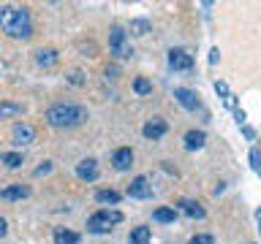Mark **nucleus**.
Returning a JSON list of instances; mask_svg holds the SVG:
<instances>
[{
  "label": "nucleus",
  "mask_w": 261,
  "mask_h": 244,
  "mask_svg": "<svg viewBox=\"0 0 261 244\" xmlns=\"http://www.w3.org/2000/svg\"><path fill=\"white\" fill-rule=\"evenodd\" d=\"M0 27L11 38H30L33 36V22L28 8H14V6H0Z\"/></svg>",
  "instance_id": "f257e3e1"
},
{
  "label": "nucleus",
  "mask_w": 261,
  "mask_h": 244,
  "mask_svg": "<svg viewBox=\"0 0 261 244\" xmlns=\"http://www.w3.org/2000/svg\"><path fill=\"white\" fill-rule=\"evenodd\" d=\"M44 119L52 128H76L87 119V109L79 103H55L46 109Z\"/></svg>",
  "instance_id": "f03ea898"
},
{
  "label": "nucleus",
  "mask_w": 261,
  "mask_h": 244,
  "mask_svg": "<svg viewBox=\"0 0 261 244\" xmlns=\"http://www.w3.org/2000/svg\"><path fill=\"white\" fill-rule=\"evenodd\" d=\"M117 223H122V211L101 209V211H95V215L87 220V231L90 233H109L112 225H117Z\"/></svg>",
  "instance_id": "7ed1b4c3"
},
{
  "label": "nucleus",
  "mask_w": 261,
  "mask_h": 244,
  "mask_svg": "<svg viewBox=\"0 0 261 244\" xmlns=\"http://www.w3.org/2000/svg\"><path fill=\"white\" fill-rule=\"evenodd\" d=\"M166 130H169L166 119H161V117H152L150 122H144L142 133H144V138H150V141H158V138H163V136H166Z\"/></svg>",
  "instance_id": "20e7f679"
},
{
  "label": "nucleus",
  "mask_w": 261,
  "mask_h": 244,
  "mask_svg": "<svg viewBox=\"0 0 261 244\" xmlns=\"http://www.w3.org/2000/svg\"><path fill=\"white\" fill-rule=\"evenodd\" d=\"M169 65L174 71H191L193 68V57L185 52V49H171L169 52Z\"/></svg>",
  "instance_id": "39448f33"
},
{
  "label": "nucleus",
  "mask_w": 261,
  "mask_h": 244,
  "mask_svg": "<svg viewBox=\"0 0 261 244\" xmlns=\"http://www.w3.org/2000/svg\"><path fill=\"white\" fill-rule=\"evenodd\" d=\"M152 195V185L147 182V176H136L134 182L128 185V198H150Z\"/></svg>",
  "instance_id": "423d86ee"
},
{
  "label": "nucleus",
  "mask_w": 261,
  "mask_h": 244,
  "mask_svg": "<svg viewBox=\"0 0 261 244\" xmlns=\"http://www.w3.org/2000/svg\"><path fill=\"white\" fill-rule=\"evenodd\" d=\"M174 98H177V103L182 106V109H188V111H196V109H199V95H196L193 89L174 87Z\"/></svg>",
  "instance_id": "0eeeda50"
},
{
  "label": "nucleus",
  "mask_w": 261,
  "mask_h": 244,
  "mask_svg": "<svg viewBox=\"0 0 261 244\" xmlns=\"http://www.w3.org/2000/svg\"><path fill=\"white\" fill-rule=\"evenodd\" d=\"M11 138H14V144H16V146H24V144H30L33 138H36V128L28 125V122H19V125H14Z\"/></svg>",
  "instance_id": "6e6552de"
},
{
  "label": "nucleus",
  "mask_w": 261,
  "mask_h": 244,
  "mask_svg": "<svg viewBox=\"0 0 261 244\" xmlns=\"http://www.w3.org/2000/svg\"><path fill=\"white\" fill-rule=\"evenodd\" d=\"M30 195V187L28 185H8L0 190V198L3 201H22V198H28Z\"/></svg>",
  "instance_id": "1a4fd4ad"
},
{
  "label": "nucleus",
  "mask_w": 261,
  "mask_h": 244,
  "mask_svg": "<svg viewBox=\"0 0 261 244\" xmlns=\"http://www.w3.org/2000/svg\"><path fill=\"white\" fill-rule=\"evenodd\" d=\"M112 163H114V168H117V171H128L130 166H134V152H130V146H120V149L114 152Z\"/></svg>",
  "instance_id": "9d476101"
},
{
  "label": "nucleus",
  "mask_w": 261,
  "mask_h": 244,
  "mask_svg": "<svg viewBox=\"0 0 261 244\" xmlns=\"http://www.w3.org/2000/svg\"><path fill=\"white\" fill-rule=\"evenodd\" d=\"M76 176H79V179H87V182H93V179H98V163H95L93 158L82 160L79 166H76Z\"/></svg>",
  "instance_id": "9b49d317"
},
{
  "label": "nucleus",
  "mask_w": 261,
  "mask_h": 244,
  "mask_svg": "<svg viewBox=\"0 0 261 244\" xmlns=\"http://www.w3.org/2000/svg\"><path fill=\"white\" fill-rule=\"evenodd\" d=\"M204 141H207V136H204V130H188L185 133V149H201Z\"/></svg>",
  "instance_id": "f8f14e48"
},
{
  "label": "nucleus",
  "mask_w": 261,
  "mask_h": 244,
  "mask_svg": "<svg viewBox=\"0 0 261 244\" xmlns=\"http://www.w3.org/2000/svg\"><path fill=\"white\" fill-rule=\"evenodd\" d=\"M150 239H152L150 228H147V225H136L134 231H130V236H128V244H150Z\"/></svg>",
  "instance_id": "ddd939ff"
},
{
  "label": "nucleus",
  "mask_w": 261,
  "mask_h": 244,
  "mask_svg": "<svg viewBox=\"0 0 261 244\" xmlns=\"http://www.w3.org/2000/svg\"><path fill=\"white\" fill-rule=\"evenodd\" d=\"M36 63L41 65V68H52V65H57V52L55 49H38L36 52Z\"/></svg>",
  "instance_id": "4468645a"
},
{
  "label": "nucleus",
  "mask_w": 261,
  "mask_h": 244,
  "mask_svg": "<svg viewBox=\"0 0 261 244\" xmlns=\"http://www.w3.org/2000/svg\"><path fill=\"white\" fill-rule=\"evenodd\" d=\"M177 206L182 209L188 217H196V220H201V217H204V209H201V203H196V201H191V198H182V201L177 203Z\"/></svg>",
  "instance_id": "2eb2a0df"
},
{
  "label": "nucleus",
  "mask_w": 261,
  "mask_h": 244,
  "mask_svg": "<svg viewBox=\"0 0 261 244\" xmlns=\"http://www.w3.org/2000/svg\"><path fill=\"white\" fill-rule=\"evenodd\" d=\"M22 111H24L22 103H14V101H3V103H0V119H6V117H19Z\"/></svg>",
  "instance_id": "dca6fc26"
},
{
  "label": "nucleus",
  "mask_w": 261,
  "mask_h": 244,
  "mask_svg": "<svg viewBox=\"0 0 261 244\" xmlns=\"http://www.w3.org/2000/svg\"><path fill=\"white\" fill-rule=\"evenodd\" d=\"M128 30H130V36H147V33H152V22L150 19H130Z\"/></svg>",
  "instance_id": "f3484780"
},
{
  "label": "nucleus",
  "mask_w": 261,
  "mask_h": 244,
  "mask_svg": "<svg viewBox=\"0 0 261 244\" xmlns=\"http://www.w3.org/2000/svg\"><path fill=\"white\" fill-rule=\"evenodd\" d=\"M55 244H79V233L65 231V228H55Z\"/></svg>",
  "instance_id": "a211bd4d"
},
{
  "label": "nucleus",
  "mask_w": 261,
  "mask_h": 244,
  "mask_svg": "<svg viewBox=\"0 0 261 244\" xmlns=\"http://www.w3.org/2000/svg\"><path fill=\"white\" fill-rule=\"evenodd\" d=\"M152 220H158V223H174V220H177V209L161 206V209L152 211Z\"/></svg>",
  "instance_id": "6ab92c4d"
},
{
  "label": "nucleus",
  "mask_w": 261,
  "mask_h": 244,
  "mask_svg": "<svg viewBox=\"0 0 261 244\" xmlns=\"http://www.w3.org/2000/svg\"><path fill=\"white\" fill-rule=\"evenodd\" d=\"M215 93L220 95V98H223V103L228 106V109H234V95L231 93H228V84H226V81H215Z\"/></svg>",
  "instance_id": "aec40b11"
},
{
  "label": "nucleus",
  "mask_w": 261,
  "mask_h": 244,
  "mask_svg": "<svg viewBox=\"0 0 261 244\" xmlns=\"http://www.w3.org/2000/svg\"><path fill=\"white\" fill-rule=\"evenodd\" d=\"M95 201H98V203H112V206H117V203H120V193H114V190H98V193H95Z\"/></svg>",
  "instance_id": "412c9836"
},
{
  "label": "nucleus",
  "mask_w": 261,
  "mask_h": 244,
  "mask_svg": "<svg viewBox=\"0 0 261 244\" xmlns=\"http://www.w3.org/2000/svg\"><path fill=\"white\" fill-rule=\"evenodd\" d=\"M134 93H136V95H150V93H152V84H150V79L139 76V79L134 81Z\"/></svg>",
  "instance_id": "4be33fe9"
},
{
  "label": "nucleus",
  "mask_w": 261,
  "mask_h": 244,
  "mask_svg": "<svg viewBox=\"0 0 261 244\" xmlns=\"http://www.w3.org/2000/svg\"><path fill=\"white\" fill-rule=\"evenodd\" d=\"M120 44H125V30L122 27H112L109 30V46H120Z\"/></svg>",
  "instance_id": "5701e85b"
},
{
  "label": "nucleus",
  "mask_w": 261,
  "mask_h": 244,
  "mask_svg": "<svg viewBox=\"0 0 261 244\" xmlns=\"http://www.w3.org/2000/svg\"><path fill=\"white\" fill-rule=\"evenodd\" d=\"M112 54L117 57V60H128V57H134V49H130V44L125 41V44L114 46V49H112Z\"/></svg>",
  "instance_id": "b1692460"
},
{
  "label": "nucleus",
  "mask_w": 261,
  "mask_h": 244,
  "mask_svg": "<svg viewBox=\"0 0 261 244\" xmlns=\"http://www.w3.org/2000/svg\"><path fill=\"white\" fill-rule=\"evenodd\" d=\"M3 163H6L8 168H19L22 163H24V158H22L19 152H6V155H3Z\"/></svg>",
  "instance_id": "393cba45"
},
{
  "label": "nucleus",
  "mask_w": 261,
  "mask_h": 244,
  "mask_svg": "<svg viewBox=\"0 0 261 244\" xmlns=\"http://www.w3.org/2000/svg\"><path fill=\"white\" fill-rule=\"evenodd\" d=\"M65 79H68L73 87H82V84H85V73H82V71H71Z\"/></svg>",
  "instance_id": "a878e982"
},
{
  "label": "nucleus",
  "mask_w": 261,
  "mask_h": 244,
  "mask_svg": "<svg viewBox=\"0 0 261 244\" xmlns=\"http://www.w3.org/2000/svg\"><path fill=\"white\" fill-rule=\"evenodd\" d=\"M188 244H215V239H212L210 233H199V236H193Z\"/></svg>",
  "instance_id": "bb28decb"
},
{
  "label": "nucleus",
  "mask_w": 261,
  "mask_h": 244,
  "mask_svg": "<svg viewBox=\"0 0 261 244\" xmlns=\"http://www.w3.org/2000/svg\"><path fill=\"white\" fill-rule=\"evenodd\" d=\"M250 168H253V171L261 168V163H258V149H256V146L250 149Z\"/></svg>",
  "instance_id": "cd10ccee"
},
{
  "label": "nucleus",
  "mask_w": 261,
  "mask_h": 244,
  "mask_svg": "<svg viewBox=\"0 0 261 244\" xmlns=\"http://www.w3.org/2000/svg\"><path fill=\"white\" fill-rule=\"evenodd\" d=\"M234 119H237V125H245V111L240 106H234Z\"/></svg>",
  "instance_id": "c85d7f7f"
},
{
  "label": "nucleus",
  "mask_w": 261,
  "mask_h": 244,
  "mask_svg": "<svg viewBox=\"0 0 261 244\" xmlns=\"http://www.w3.org/2000/svg\"><path fill=\"white\" fill-rule=\"evenodd\" d=\"M49 171H52V163L46 160L44 166H38V168H36V176H44V174H49Z\"/></svg>",
  "instance_id": "c756f323"
},
{
  "label": "nucleus",
  "mask_w": 261,
  "mask_h": 244,
  "mask_svg": "<svg viewBox=\"0 0 261 244\" xmlns=\"http://www.w3.org/2000/svg\"><path fill=\"white\" fill-rule=\"evenodd\" d=\"M218 60H220V52H218V46H212L210 49V65H215Z\"/></svg>",
  "instance_id": "7c9ffc66"
},
{
  "label": "nucleus",
  "mask_w": 261,
  "mask_h": 244,
  "mask_svg": "<svg viewBox=\"0 0 261 244\" xmlns=\"http://www.w3.org/2000/svg\"><path fill=\"white\" fill-rule=\"evenodd\" d=\"M242 133H245V138H248V141H253V138H256V130L248 128V125H242Z\"/></svg>",
  "instance_id": "2f4dec72"
},
{
  "label": "nucleus",
  "mask_w": 261,
  "mask_h": 244,
  "mask_svg": "<svg viewBox=\"0 0 261 244\" xmlns=\"http://www.w3.org/2000/svg\"><path fill=\"white\" fill-rule=\"evenodd\" d=\"M8 233V223H6V220L3 217H0V239H3V236Z\"/></svg>",
  "instance_id": "473e14b6"
},
{
  "label": "nucleus",
  "mask_w": 261,
  "mask_h": 244,
  "mask_svg": "<svg viewBox=\"0 0 261 244\" xmlns=\"http://www.w3.org/2000/svg\"><path fill=\"white\" fill-rule=\"evenodd\" d=\"M106 76H109V79H117V68H106Z\"/></svg>",
  "instance_id": "72a5a7b5"
}]
</instances>
